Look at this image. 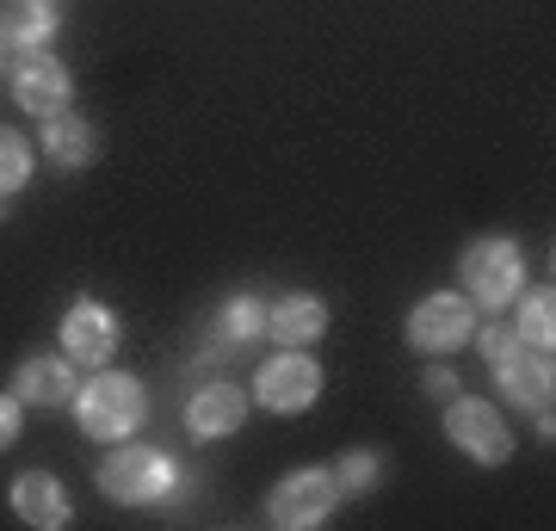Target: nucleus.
<instances>
[{"instance_id": "nucleus-1", "label": "nucleus", "mask_w": 556, "mask_h": 531, "mask_svg": "<svg viewBox=\"0 0 556 531\" xmlns=\"http://www.w3.org/2000/svg\"><path fill=\"white\" fill-rule=\"evenodd\" d=\"M68 408H75L80 433L93 439V445H118V439H137L142 414H149V395H142V377L105 371V365H100V371L75 390Z\"/></svg>"}, {"instance_id": "nucleus-2", "label": "nucleus", "mask_w": 556, "mask_h": 531, "mask_svg": "<svg viewBox=\"0 0 556 531\" xmlns=\"http://www.w3.org/2000/svg\"><path fill=\"white\" fill-rule=\"evenodd\" d=\"M179 464L167 452H155V445H124L118 452L100 457V489L118 501V507H155V501H174L179 494Z\"/></svg>"}, {"instance_id": "nucleus-3", "label": "nucleus", "mask_w": 556, "mask_h": 531, "mask_svg": "<svg viewBox=\"0 0 556 531\" xmlns=\"http://www.w3.org/2000/svg\"><path fill=\"white\" fill-rule=\"evenodd\" d=\"M457 285H464V296L482 303V309H507V303L526 291V260H519V241H507V236L470 241L464 260H457Z\"/></svg>"}, {"instance_id": "nucleus-4", "label": "nucleus", "mask_w": 556, "mask_h": 531, "mask_svg": "<svg viewBox=\"0 0 556 531\" xmlns=\"http://www.w3.org/2000/svg\"><path fill=\"white\" fill-rule=\"evenodd\" d=\"M334 507H340V482H334V470H321V464H303V470L278 476L273 494H266V519H273L278 531H309Z\"/></svg>"}, {"instance_id": "nucleus-5", "label": "nucleus", "mask_w": 556, "mask_h": 531, "mask_svg": "<svg viewBox=\"0 0 556 531\" xmlns=\"http://www.w3.org/2000/svg\"><path fill=\"white\" fill-rule=\"evenodd\" d=\"M470 334H477V303L464 291H433L408 309V346L427 353V358L470 346Z\"/></svg>"}, {"instance_id": "nucleus-6", "label": "nucleus", "mask_w": 556, "mask_h": 531, "mask_svg": "<svg viewBox=\"0 0 556 531\" xmlns=\"http://www.w3.org/2000/svg\"><path fill=\"white\" fill-rule=\"evenodd\" d=\"M316 395H321V365L303 346H285L254 371V402L266 414H303L316 408Z\"/></svg>"}, {"instance_id": "nucleus-7", "label": "nucleus", "mask_w": 556, "mask_h": 531, "mask_svg": "<svg viewBox=\"0 0 556 531\" xmlns=\"http://www.w3.org/2000/svg\"><path fill=\"white\" fill-rule=\"evenodd\" d=\"M445 439H452L470 464H489V470L514 457L507 420L495 414V402H477V395H452V402H445Z\"/></svg>"}, {"instance_id": "nucleus-8", "label": "nucleus", "mask_w": 556, "mask_h": 531, "mask_svg": "<svg viewBox=\"0 0 556 531\" xmlns=\"http://www.w3.org/2000/svg\"><path fill=\"white\" fill-rule=\"evenodd\" d=\"M56 340H62V353L75 358V365H93V371H100V365H112L124 328H118V315L105 309L100 296H75V303L62 309Z\"/></svg>"}, {"instance_id": "nucleus-9", "label": "nucleus", "mask_w": 556, "mask_h": 531, "mask_svg": "<svg viewBox=\"0 0 556 531\" xmlns=\"http://www.w3.org/2000/svg\"><path fill=\"white\" fill-rule=\"evenodd\" d=\"M13 99H20L31 118L68 112V99H75V75H68L50 50H20V62H13Z\"/></svg>"}, {"instance_id": "nucleus-10", "label": "nucleus", "mask_w": 556, "mask_h": 531, "mask_svg": "<svg viewBox=\"0 0 556 531\" xmlns=\"http://www.w3.org/2000/svg\"><path fill=\"white\" fill-rule=\"evenodd\" d=\"M495 383H501V395H507L514 408H532V414H538V408H551V390H556L551 353L519 340L514 353H501V358H495Z\"/></svg>"}, {"instance_id": "nucleus-11", "label": "nucleus", "mask_w": 556, "mask_h": 531, "mask_svg": "<svg viewBox=\"0 0 556 531\" xmlns=\"http://www.w3.org/2000/svg\"><path fill=\"white\" fill-rule=\"evenodd\" d=\"M7 501H13V513H20L31 531H62L68 519H75L62 476H50V470H20L13 476V489H7Z\"/></svg>"}, {"instance_id": "nucleus-12", "label": "nucleus", "mask_w": 556, "mask_h": 531, "mask_svg": "<svg viewBox=\"0 0 556 531\" xmlns=\"http://www.w3.org/2000/svg\"><path fill=\"white\" fill-rule=\"evenodd\" d=\"M80 390V377H75V358L62 353H38V358H20V371H13V395H20L25 408H68Z\"/></svg>"}, {"instance_id": "nucleus-13", "label": "nucleus", "mask_w": 556, "mask_h": 531, "mask_svg": "<svg viewBox=\"0 0 556 531\" xmlns=\"http://www.w3.org/2000/svg\"><path fill=\"white\" fill-rule=\"evenodd\" d=\"M241 420H248V390H236V383H204L186 402L192 439H229V433H241Z\"/></svg>"}, {"instance_id": "nucleus-14", "label": "nucleus", "mask_w": 556, "mask_h": 531, "mask_svg": "<svg viewBox=\"0 0 556 531\" xmlns=\"http://www.w3.org/2000/svg\"><path fill=\"white\" fill-rule=\"evenodd\" d=\"M266 334H273L278 346H316V340L328 334V303L309 296V291L278 296V309H266Z\"/></svg>"}, {"instance_id": "nucleus-15", "label": "nucleus", "mask_w": 556, "mask_h": 531, "mask_svg": "<svg viewBox=\"0 0 556 531\" xmlns=\"http://www.w3.org/2000/svg\"><path fill=\"white\" fill-rule=\"evenodd\" d=\"M38 149L50 155V167H68V174H75V167H87V161L100 155V130L87 118H75V112H50Z\"/></svg>"}, {"instance_id": "nucleus-16", "label": "nucleus", "mask_w": 556, "mask_h": 531, "mask_svg": "<svg viewBox=\"0 0 556 531\" xmlns=\"http://www.w3.org/2000/svg\"><path fill=\"white\" fill-rule=\"evenodd\" d=\"M56 38L50 0H0V50H43Z\"/></svg>"}, {"instance_id": "nucleus-17", "label": "nucleus", "mask_w": 556, "mask_h": 531, "mask_svg": "<svg viewBox=\"0 0 556 531\" xmlns=\"http://www.w3.org/2000/svg\"><path fill=\"white\" fill-rule=\"evenodd\" d=\"M519 321H514V334L526 340V346H544L551 353L556 346V291L551 285H538V291H519Z\"/></svg>"}, {"instance_id": "nucleus-18", "label": "nucleus", "mask_w": 556, "mask_h": 531, "mask_svg": "<svg viewBox=\"0 0 556 531\" xmlns=\"http://www.w3.org/2000/svg\"><path fill=\"white\" fill-rule=\"evenodd\" d=\"M266 334V309H260L254 296H229L217 309V346L211 353H229V346H254Z\"/></svg>"}, {"instance_id": "nucleus-19", "label": "nucleus", "mask_w": 556, "mask_h": 531, "mask_svg": "<svg viewBox=\"0 0 556 531\" xmlns=\"http://www.w3.org/2000/svg\"><path fill=\"white\" fill-rule=\"evenodd\" d=\"M31 161H38V149L20 137V130H7L0 124V198H13L31 179Z\"/></svg>"}, {"instance_id": "nucleus-20", "label": "nucleus", "mask_w": 556, "mask_h": 531, "mask_svg": "<svg viewBox=\"0 0 556 531\" xmlns=\"http://www.w3.org/2000/svg\"><path fill=\"white\" fill-rule=\"evenodd\" d=\"M334 482H340V494H371L383 482V457L378 452H346L334 464Z\"/></svg>"}, {"instance_id": "nucleus-21", "label": "nucleus", "mask_w": 556, "mask_h": 531, "mask_svg": "<svg viewBox=\"0 0 556 531\" xmlns=\"http://www.w3.org/2000/svg\"><path fill=\"white\" fill-rule=\"evenodd\" d=\"M470 340H477V353L489 358V365H495L501 353H514V346H519V334H514V328H501V321H477V334H470Z\"/></svg>"}, {"instance_id": "nucleus-22", "label": "nucleus", "mask_w": 556, "mask_h": 531, "mask_svg": "<svg viewBox=\"0 0 556 531\" xmlns=\"http://www.w3.org/2000/svg\"><path fill=\"white\" fill-rule=\"evenodd\" d=\"M20 427H25V402L13 390L0 395V452H7V445H13V439H20Z\"/></svg>"}, {"instance_id": "nucleus-23", "label": "nucleus", "mask_w": 556, "mask_h": 531, "mask_svg": "<svg viewBox=\"0 0 556 531\" xmlns=\"http://www.w3.org/2000/svg\"><path fill=\"white\" fill-rule=\"evenodd\" d=\"M420 383H427V395H439V402H452V395H457V377H452V365H433V371L420 377Z\"/></svg>"}, {"instance_id": "nucleus-24", "label": "nucleus", "mask_w": 556, "mask_h": 531, "mask_svg": "<svg viewBox=\"0 0 556 531\" xmlns=\"http://www.w3.org/2000/svg\"><path fill=\"white\" fill-rule=\"evenodd\" d=\"M50 7H56V0H50Z\"/></svg>"}]
</instances>
